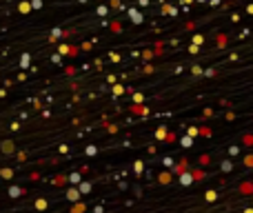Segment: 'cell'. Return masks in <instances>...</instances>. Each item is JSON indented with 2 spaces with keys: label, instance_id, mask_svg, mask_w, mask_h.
Masks as SVG:
<instances>
[{
  "label": "cell",
  "instance_id": "6da1fadb",
  "mask_svg": "<svg viewBox=\"0 0 253 213\" xmlns=\"http://www.w3.org/2000/svg\"><path fill=\"white\" fill-rule=\"evenodd\" d=\"M80 198H83V196L78 193V189H76V187L67 189V200H69V202H80Z\"/></svg>",
  "mask_w": 253,
  "mask_h": 213
},
{
  "label": "cell",
  "instance_id": "7a4b0ae2",
  "mask_svg": "<svg viewBox=\"0 0 253 213\" xmlns=\"http://www.w3.org/2000/svg\"><path fill=\"white\" fill-rule=\"evenodd\" d=\"M129 18L133 25H140V22H142V13H140L138 9H129Z\"/></svg>",
  "mask_w": 253,
  "mask_h": 213
},
{
  "label": "cell",
  "instance_id": "3957f363",
  "mask_svg": "<svg viewBox=\"0 0 253 213\" xmlns=\"http://www.w3.org/2000/svg\"><path fill=\"white\" fill-rule=\"evenodd\" d=\"M180 184H182V187L193 184V178H191V173H189V171H182V173H180Z\"/></svg>",
  "mask_w": 253,
  "mask_h": 213
},
{
  "label": "cell",
  "instance_id": "277c9868",
  "mask_svg": "<svg viewBox=\"0 0 253 213\" xmlns=\"http://www.w3.org/2000/svg\"><path fill=\"white\" fill-rule=\"evenodd\" d=\"M0 149H2V153H7V156H9V153H13V151H16V147H13V142H11V140H4V142L0 144Z\"/></svg>",
  "mask_w": 253,
  "mask_h": 213
},
{
  "label": "cell",
  "instance_id": "5b68a950",
  "mask_svg": "<svg viewBox=\"0 0 253 213\" xmlns=\"http://www.w3.org/2000/svg\"><path fill=\"white\" fill-rule=\"evenodd\" d=\"M20 196H25L22 187H9V198H20Z\"/></svg>",
  "mask_w": 253,
  "mask_h": 213
},
{
  "label": "cell",
  "instance_id": "8992f818",
  "mask_svg": "<svg viewBox=\"0 0 253 213\" xmlns=\"http://www.w3.org/2000/svg\"><path fill=\"white\" fill-rule=\"evenodd\" d=\"M76 189H78V193L83 196V193H91V189H93V187H91V182H80Z\"/></svg>",
  "mask_w": 253,
  "mask_h": 213
},
{
  "label": "cell",
  "instance_id": "52a82bcc",
  "mask_svg": "<svg viewBox=\"0 0 253 213\" xmlns=\"http://www.w3.org/2000/svg\"><path fill=\"white\" fill-rule=\"evenodd\" d=\"M29 65H31V53H22L20 56V67L22 69H27Z\"/></svg>",
  "mask_w": 253,
  "mask_h": 213
},
{
  "label": "cell",
  "instance_id": "ba28073f",
  "mask_svg": "<svg viewBox=\"0 0 253 213\" xmlns=\"http://www.w3.org/2000/svg\"><path fill=\"white\" fill-rule=\"evenodd\" d=\"M171 178H173V175H171L169 171H162L160 178H158V180H160V184H169V182H171Z\"/></svg>",
  "mask_w": 253,
  "mask_h": 213
},
{
  "label": "cell",
  "instance_id": "9c48e42d",
  "mask_svg": "<svg viewBox=\"0 0 253 213\" xmlns=\"http://www.w3.org/2000/svg\"><path fill=\"white\" fill-rule=\"evenodd\" d=\"M167 135H169V131H167V127H158V131H156V138H158V140H165Z\"/></svg>",
  "mask_w": 253,
  "mask_h": 213
},
{
  "label": "cell",
  "instance_id": "30bf717a",
  "mask_svg": "<svg viewBox=\"0 0 253 213\" xmlns=\"http://www.w3.org/2000/svg\"><path fill=\"white\" fill-rule=\"evenodd\" d=\"M189 173H191L193 180H205V171H200V169H193V171H189Z\"/></svg>",
  "mask_w": 253,
  "mask_h": 213
},
{
  "label": "cell",
  "instance_id": "8fae6325",
  "mask_svg": "<svg viewBox=\"0 0 253 213\" xmlns=\"http://www.w3.org/2000/svg\"><path fill=\"white\" fill-rule=\"evenodd\" d=\"M18 11H20V13H29V11H31L29 2H27V0H22V2L18 4Z\"/></svg>",
  "mask_w": 253,
  "mask_h": 213
},
{
  "label": "cell",
  "instance_id": "7c38bea8",
  "mask_svg": "<svg viewBox=\"0 0 253 213\" xmlns=\"http://www.w3.org/2000/svg\"><path fill=\"white\" fill-rule=\"evenodd\" d=\"M111 89H114V96H123V93L126 91V89L123 87V85H118V83H116V85H114V87H111Z\"/></svg>",
  "mask_w": 253,
  "mask_h": 213
},
{
  "label": "cell",
  "instance_id": "4fadbf2b",
  "mask_svg": "<svg viewBox=\"0 0 253 213\" xmlns=\"http://www.w3.org/2000/svg\"><path fill=\"white\" fill-rule=\"evenodd\" d=\"M220 169H222V171H224V173H229V171H231V169H233V162H231V160H224V162H222V165H220Z\"/></svg>",
  "mask_w": 253,
  "mask_h": 213
},
{
  "label": "cell",
  "instance_id": "5bb4252c",
  "mask_svg": "<svg viewBox=\"0 0 253 213\" xmlns=\"http://www.w3.org/2000/svg\"><path fill=\"white\" fill-rule=\"evenodd\" d=\"M83 211H84L83 202H74V207H71V213H83Z\"/></svg>",
  "mask_w": 253,
  "mask_h": 213
},
{
  "label": "cell",
  "instance_id": "9a60e30c",
  "mask_svg": "<svg viewBox=\"0 0 253 213\" xmlns=\"http://www.w3.org/2000/svg\"><path fill=\"white\" fill-rule=\"evenodd\" d=\"M36 209H38V211H44V209H47V200H44V198L36 200Z\"/></svg>",
  "mask_w": 253,
  "mask_h": 213
},
{
  "label": "cell",
  "instance_id": "2e32d148",
  "mask_svg": "<svg viewBox=\"0 0 253 213\" xmlns=\"http://www.w3.org/2000/svg\"><path fill=\"white\" fill-rule=\"evenodd\" d=\"M69 182L71 184H80V182H83V178H80V173H71L69 175Z\"/></svg>",
  "mask_w": 253,
  "mask_h": 213
},
{
  "label": "cell",
  "instance_id": "e0dca14e",
  "mask_svg": "<svg viewBox=\"0 0 253 213\" xmlns=\"http://www.w3.org/2000/svg\"><path fill=\"white\" fill-rule=\"evenodd\" d=\"M182 171H187V160H182V162H180V165H175V173H182Z\"/></svg>",
  "mask_w": 253,
  "mask_h": 213
},
{
  "label": "cell",
  "instance_id": "ac0fdd59",
  "mask_svg": "<svg viewBox=\"0 0 253 213\" xmlns=\"http://www.w3.org/2000/svg\"><path fill=\"white\" fill-rule=\"evenodd\" d=\"M60 36H62V31H60V29H53V31H51V36H49V40H51V43H56V40L60 38Z\"/></svg>",
  "mask_w": 253,
  "mask_h": 213
},
{
  "label": "cell",
  "instance_id": "d6986e66",
  "mask_svg": "<svg viewBox=\"0 0 253 213\" xmlns=\"http://www.w3.org/2000/svg\"><path fill=\"white\" fill-rule=\"evenodd\" d=\"M13 175V171L11 169H0V178H4V180H9Z\"/></svg>",
  "mask_w": 253,
  "mask_h": 213
},
{
  "label": "cell",
  "instance_id": "ffe728a7",
  "mask_svg": "<svg viewBox=\"0 0 253 213\" xmlns=\"http://www.w3.org/2000/svg\"><path fill=\"white\" fill-rule=\"evenodd\" d=\"M58 53H60V56H69V44H60V47H58Z\"/></svg>",
  "mask_w": 253,
  "mask_h": 213
},
{
  "label": "cell",
  "instance_id": "44dd1931",
  "mask_svg": "<svg viewBox=\"0 0 253 213\" xmlns=\"http://www.w3.org/2000/svg\"><path fill=\"white\" fill-rule=\"evenodd\" d=\"M205 198H207V202H215L218 193H215V191H207V193H205Z\"/></svg>",
  "mask_w": 253,
  "mask_h": 213
},
{
  "label": "cell",
  "instance_id": "7402d4cb",
  "mask_svg": "<svg viewBox=\"0 0 253 213\" xmlns=\"http://www.w3.org/2000/svg\"><path fill=\"white\" fill-rule=\"evenodd\" d=\"M202 43H205V36H200V34L193 36V44H196V47H200Z\"/></svg>",
  "mask_w": 253,
  "mask_h": 213
},
{
  "label": "cell",
  "instance_id": "603a6c76",
  "mask_svg": "<svg viewBox=\"0 0 253 213\" xmlns=\"http://www.w3.org/2000/svg\"><path fill=\"white\" fill-rule=\"evenodd\" d=\"M198 133H200V129H196V127H189V129H187V135H189V138H196Z\"/></svg>",
  "mask_w": 253,
  "mask_h": 213
},
{
  "label": "cell",
  "instance_id": "cb8c5ba5",
  "mask_svg": "<svg viewBox=\"0 0 253 213\" xmlns=\"http://www.w3.org/2000/svg\"><path fill=\"white\" fill-rule=\"evenodd\" d=\"M162 13H171V16H175V9L171 7V4H162Z\"/></svg>",
  "mask_w": 253,
  "mask_h": 213
},
{
  "label": "cell",
  "instance_id": "d4e9b609",
  "mask_svg": "<svg viewBox=\"0 0 253 213\" xmlns=\"http://www.w3.org/2000/svg\"><path fill=\"white\" fill-rule=\"evenodd\" d=\"M133 169H135V173H142V169H144V165H142V160H135V165H133Z\"/></svg>",
  "mask_w": 253,
  "mask_h": 213
},
{
  "label": "cell",
  "instance_id": "484cf974",
  "mask_svg": "<svg viewBox=\"0 0 253 213\" xmlns=\"http://www.w3.org/2000/svg\"><path fill=\"white\" fill-rule=\"evenodd\" d=\"M29 7H31V9H42V0H31Z\"/></svg>",
  "mask_w": 253,
  "mask_h": 213
},
{
  "label": "cell",
  "instance_id": "4316f807",
  "mask_svg": "<svg viewBox=\"0 0 253 213\" xmlns=\"http://www.w3.org/2000/svg\"><path fill=\"white\" fill-rule=\"evenodd\" d=\"M133 102H135V105H142L144 96H142V93H133Z\"/></svg>",
  "mask_w": 253,
  "mask_h": 213
},
{
  "label": "cell",
  "instance_id": "83f0119b",
  "mask_svg": "<svg viewBox=\"0 0 253 213\" xmlns=\"http://www.w3.org/2000/svg\"><path fill=\"white\" fill-rule=\"evenodd\" d=\"M180 142H182V147H191V144H193V138H189V135H184V138L180 140Z\"/></svg>",
  "mask_w": 253,
  "mask_h": 213
},
{
  "label": "cell",
  "instance_id": "f1b7e54d",
  "mask_svg": "<svg viewBox=\"0 0 253 213\" xmlns=\"http://www.w3.org/2000/svg\"><path fill=\"white\" fill-rule=\"evenodd\" d=\"M107 13H109V9H107L105 4H100V7H98V16H107Z\"/></svg>",
  "mask_w": 253,
  "mask_h": 213
},
{
  "label": "cell",
  "instance_id": "f546056e",
  "mask_svg": "<svg viewBox=\"0 0 253 213\" xmlns=\"http://www.w3.org/2000/svg\"><path fill=\"white\" fill-rule=\"evenodd\" d=\"M245 165H247V167L253 165V156H245Z\"/></svg>",
  "mask_w": 253,
  "mask_h": 213
},
{
  "label": "cell",
  "instance_id": "4dcf8cb0",
  "mask_svg": "<svg viewBox=\"0 0 253 213\" xmlns=\"http://www.w3.org/2000/svg\"><path fill=\"white\" fill-rule=\"evenodd\" d=\"M80 51V47H69V56H76Z\"/></svg>",
  "mask_w": 253,
  "mask_h": 213
},
{
  "label": "cell",
  "instance_id": "1f68e13d",
  "mask_svg": "<svg viewBox=\"0 0 253 213\" xmlns=\"http://www.w3.org/2000/svg\"><path fill=\"white\" fill-rule=\"evenodd\" d=\"M198 51H200V49H198V47H196V44H191V47H189V53H193V56H196V53H198Z\"/></svg>",
  "mask_w": 253,
  "mask_h": 213
},
{
  "label": "cell",
  "instance_id": "d6a6232c",
  "mask_svg": "<svg viewBox=\"0 0 253 213\" xmlns=\"http://www.w3.org/2000/svg\"><path fill=\"white\" fill-rule=\"evenodd\" d=\"M111 62H120V53H111Z\"/></svg>",
  "mask_w": 253,
  "mask_h": 213
},
{
  "label": "cell",
  "instance_id": "836d02e7",
  "mask_svg": "<svg viewBox=\"0 0 253 213\" xmlns=\"http://www.w3.org/2000/svg\"><path fill=\"white\" fill-rule=\"evenodd\" d=\"M151 56H153V51H142V58H144V60H149Z\"/></svg>",
  "mask_w": 253,
  "mask_h": 213
},
{
  "label": "cell",
  "instance_id": "e575fe53",
  "mask_svg": "<svg viewBox=\"0 0 253 213\" xmlns=\"http://www.w3.org/2000/svg\"><path fill=\"white\" fill-rule=\"evenodd\" d=\"M53 182H56V184H62V182H65V175H58V178L53 180Z\"/></svg>",
  "mask_w": 253,
  "mask_h": 213
},
{
  "label": "cell",
  "instance_id": "d590c367",
  "mask_svg": "<svg viewBox=\"0 0 253 213\" xmlns=\"http://www.w3.org/2000/svg\"><path fill=\"white\" fill-rule=\"evenodd\" d=\"M191 74H196V76H200V74H202V69H200V67H193V69H191Z\"/></svg>",
  "mask_w": 253,
  "mask_h": 213
},
{
  "label": "cell",
  "instance_id": "8d00e7d4",
  "mask_svg": "<svg viewBox=\"0 0 253 213\" xmlns=\"http://www.w3.org/2000/svg\"><path fill=\"white\" fill-rule=\"evenodd\" d=\"M238 151H240L238 147H231V149H229V153H231V156H238Z\"/></svg>",
  "mask_w": 253,
  "mask_h": 213
},
{
  "label": "cell",
  "instance_id": "74e56055",
  "mask_svg": "<svg viewBox=\"0 0 253 213\" xmlns=\"http://www.w3.org/2000/svg\"><path fill=\"white\" fill-rule=\"evenodd\" d=\"M18 160L25 162V160H27V153H22V151H20V153H18Z\"/></svg>",
  "mask_w": 253,
  "mask_h": 213
},
{
  "label": "cell",
  "instance_id": "f35d334b",
  "mask_svg": "<svg viewBox=\"0 0 253 213\" xmlns=\"http://www.w3.org/2000/svg\"><path fill=\"white\" fill-rule=\"evenodd\" d=\"M200 162H202V165H209L211 160H209V156H202V158H200Z\"/></svg>",
  "mask_w": 253,
  "mask_h": 213
},
{
  "label": "cell",
  "instance_id": "ab89813d",
  "mask_svg": "<svg viewBox=\"0 0 253 213\" xmlns=\"http://www.w3.org/2000/svg\"><path fill=\"white\" fill-rule=\"evenodd\" d=\"M111 7H114V9H120V0H111Z\"/></svg>",
  "mask_w": 253,
  "mask_h": 213
},
{
  "label": "cell",
  "instance_id": "60d3db41",
  "mask_svg": "<svg viewBox=\"0 0 253 213\" xmlns=\"http://www.w3.org/2000/svg\"><path fill=\"white\" fill-rule=\"evenodd\" d=\"M96 153V147H87V156H93Z\"/></svg>",
  "mask_w": 253,
  "mask_h": 213
},
{
  "label": "cell",
  "instance_id": "b9f144b4",
  "mask_svg": "<svg viewBox=\"0 0 253 213\" xmlns=\"http://www.w3.org/2000/svg\"><path fill=\"white\" fill-rule=\"evenodd\" d=\"M182 2H184V4H191V2H193V0H182Z\"/></svg>",
  "mask_w": 253,
  "mask_h": 213
},
{
  "label": "cell",
  "instance_id": "7bdbcfd3",
  "mask_svg": "<svg viewBox=\"0 0 253 213\" xmlns=\"http://www.w3.org/2000/svg\"><path fill=\"white\" fill-rule=\"evenodd\" d=\"M78 2H80V4H84V2H87V0H78Z\"/></svg>",
  "mask_w": 253,
  "mask_h": 213
},
{
  "label": "cell",
  "instance_id": "ee69618b",
  "mask_svg": "<svg viewBox=\"0 0 253 213\" xmlns=\"http://www.w3.org/2000/svg\"><path fill=\"white\" fill-rule=\"evenodd\" d=\"M245 213H253V211L251 209H245Z\"/></svg>",
  "mask_w": 253,
  "mask_h": 213
},
{
  "label": "cell",
  "instance_id": "f6af8a7d",
  "mask_svg": "<svg viewBox=\"0 0 253 213\" xmlns=\"http://www.w3.org/2000/svg\"><path fill=\"white\" fill-rule=\"evenodd\" d=\"M198 2H207V0H198Z\"/></svg>",
  "mask_w": 253,
  "mask_h": 213
}]
</instances>
